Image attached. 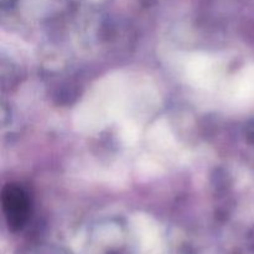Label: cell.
<instances>
[{"instance_id":"obj_1","label":"cell","mask_w":254,"mask_h":254,"mask_svg":"<svg viewBox=\"0 0 254 254\" xmlns=\"http://www.w3.org/2000/svg\"><path fill=\"white\" fill-rule=\"evenodd\" d=\"M2 210L9 227L19 230L26 222L30 211L27 195L19 185H7L2 190Z\"/></svg>"}]
</instances>
